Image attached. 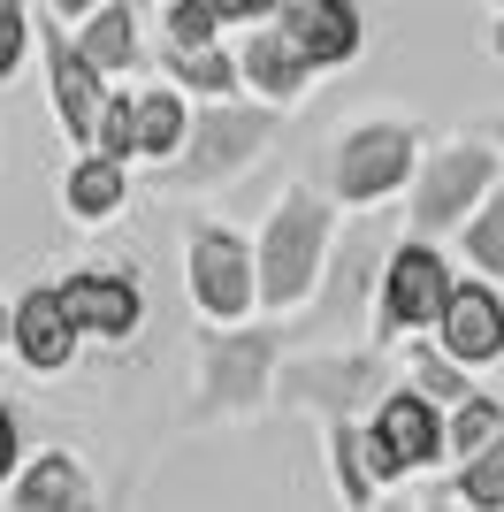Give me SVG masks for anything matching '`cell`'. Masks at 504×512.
<instances>
[{
	"label": "cell",
	"mask_w": 504,
	"mask_h": 512,
	"mask_svg": "<svg viewBox=\"0 0 504 512\" xmlns=\"http://www.w3.org/2000/svg\"><path fill=\"white\" fill-rule=\"evenodd\" d=\"M482 8H504V0H482Z\"/></svg>",
	"instance_id": "74e56055"
},
{
	"label": "cell",
	"mask_w": 504,
	"mask_h": 512,
	"mask_svg": "<svg viewBox=\"0 0 504 512\" xmlns=\"http://www.w3.org/2000/svg\"><path fill=\"white\" fill-rule=\"evenodd\" d=\"M420 153H428V138H420L413 115H390V107L352 115V123L329 138V192H336V207L344 214H382L390 199L413 192Z\"/></svg>",
	"instance_id": "277c9868"
},
{
	"label": "cell",
	"mask_w": 504,
	"mask_h": 512,
	"mask_svg": "<svg viewBox=\"0 0 504 512\" xmlns=\"http://www.w3.org/2000/svg\"><path fill=\"white\" fill-rule=\"evenodd\" d=\"M184 283H191L199 321H252L260 314V245H252V230H237L222 214H191Z\"/></svg>",
	"instance_id": "ba28073f"
},
{
	"label": "cell",
	"mask_w": 504,
	"mask_h": 512,
	"mask_svg": "<svg viewBox=\"0 0 504 512\" xmlns=\"http://www.w3.org/2000/svg\"><path fill=\"white\" fill-rule=\"evenodd\" d=\"M62 299L77 314L84 344H100V352H115V344H130L146 329V283L130 276V268H69Z\"/></svg>",
	"instance_id": "8fae6325"
},
{
	"label": "cell",
	"mask_w": 504,
	"mask_h": 512,
	"mask_svg": "<svg viewBox=\"0 0 504 512\" xmlns=\"http://www.w3.org/2000/svg\"><path fill=\"white\" fill-rule=\"evenodd\" d=\"M31 62V0H0V92Z\"/></svg>",
	"instance_id": "f1b7e54d"
},
{
	"label": "cell",
	"mask_w": 504,
	"mask_h": 512,
	"mask_svg": "<svg viewBox=\"0 0 504 512\" xmlns=\"http://www.w3.org/2000/svg\"><path fill=\"white\" fill-rule=\"evenodd\" d=\"M222 31H230V23H222V8H214V0H161V46H222Z\"/></svg>",
	"instance_id": "484cf974"
},
{
	"label": "cell",
	"mask_w": 504,
	"mask_h": 512,
	"mask_svg": "<svg viewBox=\"0 0 504 512\" xmlns=\"http://www.w3.org/2000/svg\"><path fill=\"white\" fill-rule=\"evenodd\" d=\"M161 77L184 85L191 100H237L245 92V69H237V46H161Z\"/></svg>",
	"instance_id": "44dd1931"
},
{
	"label": "cell",
	"mask_w": 504,
	"mask_h": 512,
	"mask_svg": "<svg viewBox=\"0 0 504 512\" xmlns=\"http://www.w3.org/2000/svg\"><path fill=\"white\" fill-rule=\"evenodd\" d=\"M497 184H504V153L466 123L459 138L420 153V176H413V192H405V230L413 237H459L466 214L482 207Z\"/></svg>",
	"instance_id": "8992f818"
},
{
	"label": "cell",
	"mask_w": 504,
	"mask_h": 512,
	"mask_svg": "<svg viewBox=\"0 0 504 512\" xmlns=\"http://www.w3.org/2000/svg\"><path fill=\"white\" fill-rule=\"evenodd\" d=\"M0 512H107V497L69 444H39L0 490Z\"/></svg>",
	"instance_id": "4fadbf2b"
},
{
	"label": "cell",
	"mask_w": 504,
	"mask_h": 512,
	"mask_svg": "<svg viewBox=\"0 0 504 512\" xmlns=\"http://www.w3.org/2000/svg\"><path fill=\"white\" fill-rule=\"evenodd\" d=\"M39 62H46L54 123H62V138L84 153L92 138H100V107H107V92H115V77H107V69L77 46V31H69L62 16H39Z\"/></svg>",
	"instance_id": "30bf717a"
},
{
	"label": "cell",
	"mask_w": 504,
	"mask_h": 512,
	"mask_svg": "<svg viewBox=\"0 0 504 512\" xmlns=\"http://www.w3.org/2000/svg\"><path fill=\"white\" fill-rule=\"evenodd\" d=\"M367 512H420V497H405V482H398V490H382Z\"/></svg>",
	"instance_id": "836d02e7"
},
{
	"label": "cell",
	"mask_w": 504,
	"mask_h": 512,
	"mask_svg": "<svg viewBox=\"0 0 504 512\" xmlns=\"http://www.w3.org/2000/svg\"><path fill=\"white\" fill-rule=\"evenodd\" d=\"M459 253H466V268H474V276L504 283V184H497V192H489L474 214H466V230H459Z\"/></svg>",
	"instance_id": "d4e9b609"
},
{
	"label": "cell",
	"mask_w": 504,
	"mask_h": 512,
	"mask_svg": "<svg viewBox=\"0 0 504 512\" xmlns=\"http://www.w3.org/2000/svg\"><path fill=\"white\" fill-rule=\"evenodd\" d=\"M443 413L420 383H390L375 398V413H367V451H375V474L398 490V482H420V474H436L443 459H451V428H443Z\"/></svg>",
	"instance_id": "9c48e42d"
},
{
	"label": "cell",
	"mask_w": 504,
	"mask_h": 512,
	"mask_svg": "<svg viewBox=\"0 0 504 512\" xmlns=\"http://www.w3.org/2000/svg\"><path fill=\"white\" fill-rule=\"evenodd\" d=\"M443 428H451V467H459V459H474L482 444H497V436H504V398L474 383L459 406L443 413Z\"/></svg>",
	"instance_id": "cb8c5ba5"
},
{
	"label": "cell",
	"mask_w": 504,
	"mask_h": 512,
	"mask_svg": "<svg viewBox=\"0 0 504 512\" xmlns=\"http://www.w3.org/2000/svg\"><path fill=\"white\" fill-rule=\"evenodd\" d=\"M100 0H39V16H62V23H84Z\"/></svg>",
	"instance_id": "1f68e13d"
},
{
	"label": "cell",
	"mask_w": 504,
	"mask_h": 512,
	"mask_svg": "<svg viewBox=\"0 0 504 512\" xmlns=\"http://www.w3.org/2000/svg\"><path fill=\"white\" fill-rule=\"evenodd\" d=\"M230 31H252V23H275V0H214Z\"/></svg>",
	"instance_id": "4dcf8cb0"
},
{
	"label": "cell",
	"mask_w": 504,
	"mask_h": 512,
	"mask_svg": "<svg viewBox=\"0 0 504 512\" xmlns=\"http://www.w3.org/2000/svg\"><path fill=\"white\" fill-rule=\"evenodd\" d=\"M436 344L451 352V360H466L474 375L497 367L504 360V291L497 283L466 268L459 291H451V306H443V321H436Z\"/></svg>",
	"instance_id": "2e32d148"
},
{
	"label": "cell",
	"mask_w": 504,
	"mask_h": 512,
	"mask_svg": "<svg viewBox=\"0 0 504 512\" xmlns=\"http://www.w3.org/2000/svg\"><path fill=\"white\" fill-rule=\"evenodd\" d=\"M275 23H283V39L306 46V62L321 77L352 69L367 54V8L359 0H275Z\"/></svg>",
	"instance_id": "5bb4252c"
},
{
	"label": "cell",
	"mask_w": 504,
	"mask_h": 512,
	"mask_svg": "<svg viewBox=\"0 0 504 512\" xmlns=\"http://www.w3.org/2000/svg\"><path fill=\"white\" fill-rule=\"evenodd\" d=\"M283 329L260 321H199V360H191V421H252L275 413V375H283Z\"/></svg>",
	"instance_id": "7a4b0ae2"
},
{
	"label": "cell",
	"mask_w": 504,
	"mask_h": 512,
	"mask_svg": "<svg viewBox=\"0 0 504 512\" xmlns=\"http://www.w3.org/2000/svg\"><path fill=\"white\" fill-rule=\"evenodd\" d=\"M92 146L138 169V85H115V92H107V107H100V138H92Z\"/></svg>",
	"instance_id": "83f0119b"
},
{
	"label": "cell",
	"mask_w": 504,
	"mask_h": 512,
	"mask_svg": "<svg viewBox=\"0 0 504 512\" xmlns=\"http://www.w3.org/2000/svg\"><path fill=\"white\" fill-rule=\"evenodd\" d=\"M321 459H329V482H336V505L344 512H367L382 490H390L375 474V451H367V421H352V413L321 421Z\"/></svg>",
	"instance_id": "ac0fdd59"
},
{
	"label": "cell",
	"mask_w": 504,
	"mask_h": 512,
	"mask_svg": "<svg viewBox=\"0 0 504 512\" xmlns=\"http://www.w3.org/2000/svg\"><path fill=\"white\" fill-rule=\"evenodd\" d=\"M420 512H474V505H466V497L451 490V482H443V490H428V497H420Z\"/></svg>",
	"instance_id": "d6a6232c"
},
{
	"label": "cell",
	"mask_w": 504,
	"mask_h": 512,
	"mask_svg": "<svg viewBox=\"0 0 504 512\" xmlns=\"http://www.w3.org/2000/svg\"><path fill=\"white\" fill-rule=\"evenodd\" d=\"M275 130H283V107L252 100V92H237V100H199L184 153H176L168 169H153V192H168V199L230 192V184H245V176L268 161Z\"/></svg>",
	"instance_id": "3957f363"
},
{
	"label": "cell",
	"mask_w": 504,
	"mask_h": 512,
	"mask_svg": "<svg viewBox=\"0 0 504 512\" xmlns=\"http://www.w3.org/2000/svg\"><path fill=\"white\" fill-rule=\"evenodd\" d=\"M8 337H16V299H0V352H8Z\"/></svg>",
	"instance_id": "d590c367"
},
{
	"label": "cell",
	"mask_w": 504,
	"mask_h": 512,
	"mask_svg": "<svg viewBox=\"0 0 504 512\" xmlns=\"http://www.w3.org/2000/svg\"><path fill=\"white\" fill-rule=\"evenodd\" d=\"M62 214L77 222V230H107V222H123V214H130V161L84 146L77 161H69V176H62Z\"/></svg>",
	"instance_id": "e0dca14e"
},
{
	"label": "cell",
	"mask_w": 504,
	"mask_h": 512,
	"mask_svg": "<svg viewBox=\"0 0 504 512\" xmlns=\"http://www.w3.org/2000/svg\"><path fill=\"white\" fill-rule=\"evenodd\" d=\"M336 192L321 184H283L268 214H260V314H306V306L329 291V260H336Z\"/></svg>",
	"instance_id": "6da1fadb"
},
{
	"label": "cell",
	"mask_w": 504,
	"mask_h": 512,
	"mask_svg": "<svg viewBox=\"0 0 504 512\" xmlns=\"http://www.w3.org/2000/svg\"><path fill=\"white\" fill-rule=\"evenodd\" d=\"M474 130H482L489 146H497V153H504V107H489V115H474Z\"/></svg>",
	"instance_id": "e575fe53"
},
{
	"label": "cell",
	"mask_w": 504,
	"mask_h": 512,
	"mask_svg": "<svg viewBox=\"0 0 504 512\" xmlns=\"http://www.w3.org/2000/svg\"><path fill=\"white\" fill-rule=\"evenodd\" d=\"M489 54L504 62V8H497V23H489Z\"/></svg>",
	"instance_id": "8d00e7d4"
},
{
	"label": "cell",
	"mask_w": 504,
	"mask_h": 512,
	"mask_svg": "<svg viewBox=\"0 0 504 512\" xmlns=\"http://www.w3.org/2000/svg\"><path fill=\"white\" fill-rule=\"evenodd\" d=\"M451 291H459V268L443 253V237L405 230L398 245L382 253V283H375V306H367V344L398 352L405 337H436Z\"/></svg>",
	"instance_id": "5b68a950"
},
{
	"label": "cell",
	"mask_w": 504,
	"mask_h": 512,
	"mask_svg": "<svg viewBox=\"0 0 504 512\" xmlns=\"http://www.w3.org/2000/svg\"><path fill=\"white\" fill-rule=\"evenodd\" d=\"M23 459H31V444H23V413L8 406V398H0V490L16 482V467H23Z\"/></svg>",
	"instance_id": "f546056e"
},
{
	"label": "cell",
	"mask_w": 504,
	"mask_h": 512,
	"mask_svg": "<svg viewBox=\"0 0 504 512\" xmlns=\"http://www.w3.org/2000/svg\"><path fill=\"white\" fill-rule=\"evenodd\" d=\"M382 253H390V245H375V237H344L336 260H329V291H321V299H329V306H375Z\"/></svg>",
	"instance_id": "7402d4cb"
},
{
	"label": "cell",
	"mask_w": 504,
	"mask_h": 512,
	"mask_svg": "<svg viewBox=\"0 0 504 512\" xmlns=\"http://www.w3.org/2000/svg\"><path fill=\"white\" fill-rule=\"evenodd\" d=\"M405 383H420L436 406H459L466 390H474V367L451 360L436 337H405Z\"/></svg>",
	"instance_id": "603a6c76"
},
{
	"label": "cell",
	"mask_w": 504,
	"mask_h": 512,
	"mask_svg": "<svg viewBox=\"0 0 504 512\" xmlns=\"http://www.w3.org/2000/svg\"><path fill=\"white\" fill-rule=\"evenodd\" d=\"M8 352H16L23 375H39V383H54V375H69L84 352V329L77 314H69L62 283H31V291H16V337H8Z\"/></svg>",
	"instance_id": "7c38bea8"
},
{
	"label": "cell",
	"mask_w": 504,
	"mask_h": 512,
	"mask_svg": "<svg viewBox=\"0 0 504 512\" xmlns=\"http://www.w3.org/2000/svg\"><path fill=\"white\" fill-rule=\"evenodd\" d=\"M69 31H77V46L107 69V77H115V85L146 69V23H138L130 0H100V8H92L84 23H69Z\"/></svg>",
	"instance_id": "d6986e66"
},
{
	"label": "cell",
	"mask_w": 504,
	"mask_h": 512,
	"mask_svg": "<svg viewBox=\"0 0 504 512\" xmlns=\"http://www.w3.org/2000/svg\"><path fill=\"white\" fill-rule=\"evenodd\" d=\"M191 115H199V100L184 85H168V77L161 85H138V169H168L184 153Z\"/></svg>",
	"instance_id": "ffe728a7"
},
{
	"label": "cell",
	"mask_w": 504,
	"mask_h": 512,
	"mask_svg": "<svg viewBox=\"0 0 504 512\" xmlns=\"http://www.w3.org/2000/svg\"><path fill=\"white\" fill-rule=\"evenodd\" d=\"M451 490H459L474 512H504V436H497V444H482L474 459H459V467H451Z\"/></svg>",
	"instance_id": "4316f807"
},
{
	"label": "cell",
	"mask_w": 504,
	"mask_h": 512,
	"mask_svg": "<svg viewBox=\"0 0 504 512\" xmlns=\"http://www.w3.org/2000/svg\"><path fill=\"white\" fill-rule=\"evenodd\" d=\"M237 69H245V92L268 107H306V92L321 85V69L306 62V46L283 39V23H252L245 39H237Z\"/></svg>",
	"instance_id": "9a60e30c"
},
{
	"label": "cell",
	"mask_w": 504,
	"mask_h": 512,
	"mask_svg": "<svg viewBox=\"0 0 504 512\" xmlns=\"http://www.w3.org/2000/svg\"><path fill=\"white\" fill-rule=\"evenodd\" d=\"M390 383H398V367H390L382 344H321V352H291L283 360L275 413H314V421L352 413V421H367Z\"/></svg>",
	"instance_id": "52a82bcc"
}]
</instances>
